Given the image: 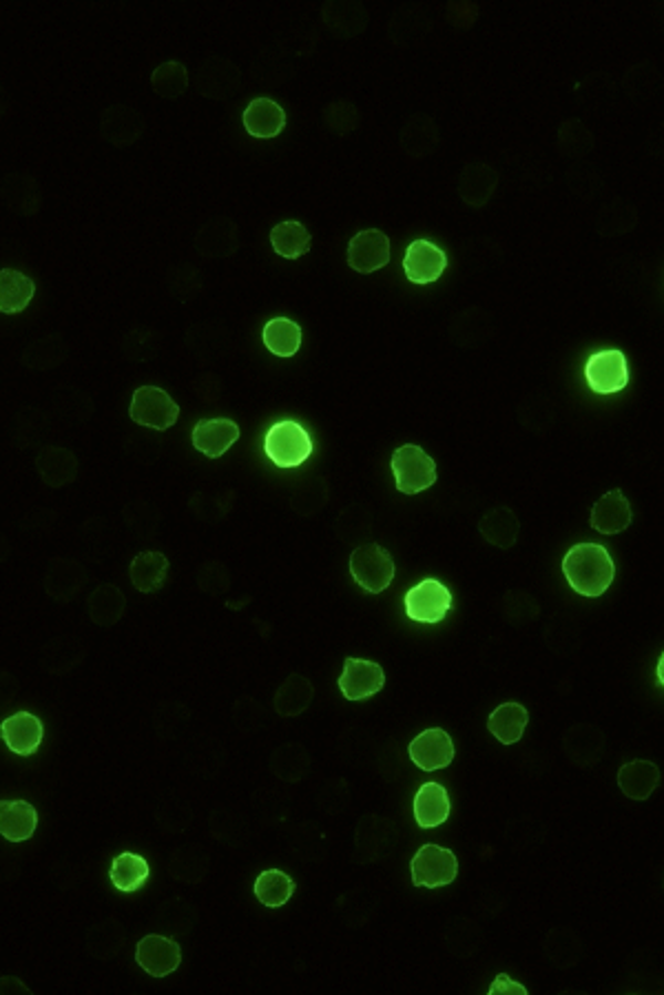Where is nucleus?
Returning <instances> with one entry per match:
<instances>
[{
  "instance_id": "obj_1",
  "label": "nucleus",
  "mask_w": 664,
  "mask_h": 995,
  "mask_svg": "<svg viewBox=\"0 0 664 995\" xmlns=\"http://www.w3.org/2000/svg\"><path fill=\"white\" fill-rule=\"evenodd\" d=\"M567 583L582 596H602L615 578V563L600 543H578L562 558Z\"/></svg>"
},
{
  "instance_id": "obj_2",
  "label": "nucleus",
  "mask_w": 664,
  "mask_h": 995,
  "mask_svg": "<svg viewBox=\"0 0 664 995\" xmlns=\"http://www.w3.org/2000/svg\"><path fill=\"white\" fill-rule=\"evenodd\" d=\"M263 452L277 468H297L312 454V439L301 423L283 419L268 428Z\"/></svg>"
},
{
  "instance_id": "obj_3",
  "label": "nucleus",
  "mask_w": 664,
  "mask_h": 995,
  "mask_svg": "<svg viewBox=\"0 0 664 995\" xmlns=\"http://www.w3.org/2000/svg\"><path fill=\"white\" fill-rule=\"evenodd\" d=\"M390 465L394 472L396 490L403 494H418L436 481V463L421 445H398L392 452Z\"/></svg>"
},
{
  "instance_id": "obj_4",
  "label": "nucleus",
  "mask_w": 664,
  "mask_h": 995,
  "mask_svg": "<svg viewBox=\"0 0 664 995\" xmlns=\"http://www.w3.org/2000/svg\"><path fill=\"white\" fill-rule=\"evenodd\" d=\"M350 574L365 592L378 594L394 578V558L378 543H363L350 554Z\"/></svg>"
},
{
  "instance_id": "obj_5",
  "label": "nucleus",
  "mask_w": 664,
  "mask_h": 995,
  "mask_svg": "<svg viewBox=\"0 0 664 995\" xmlns=\"http://www.w3.org/2000/svg\"><path fill=\"white\" fill-rule=\"evenodd\" d=\"M412 884L423 889H440L456 880L458 873V860L452 849L438 847V844H423L412 862Z\"/></svg>"
},
{
  "instance_id": "obj_6",
  "label": "nucleus",
  "mask_w": 664,
  "mask_h": 995,
  "mask_svg": "<svg viewBox=\"0 0 664 995\" xmlns=\"http://www.w3.org/2000/svg\"><path fill=\"white\" fill-rule=\"evenodd\" d=\"M128 414L137 425L153 430H168L179 417V406L157 386H139L133 392Z\"/></svg>"
},
{
  "instance_id": "obj_7",
  "label": "nucleus",
  "mask_w": 664,
  "mask_h": 995,
  "mask_svg": "<svg viewBox=\"0 0 664 995\" xmlns=\"http://www.w3.org/2000/svg\"><path fill=\"white\" fill-rule=\"evenodd\" d=\"M405 614L414 623H440L452 607V592L438 578H423L405 592Z\"/></svg>"
},
{
  "instance_id": "obj_8",
  "label": "nucleus",
  "mask_w": 664,
  "mask_h": 995,
  "mask_svg": "<svg viewBox=\"0 0 664 995\" xmlns=\"http://www.w3.org/2000/svg\"><path fill=\"white\" fill-rule=\"evenodd\" d=\"M584 379L589 388L598 394L620 392L629 383V368L624 352L615 348L593 352L584 363Z\"/></svg>"
},
{
  "instance_id": "obj_9",
  "label": "nucleus",
  "mask_w": 664,
  "mask_h": 995,
  "mask_svg": "<svg viewBox=\"0 0 664 995\" xmlns=\"http://www.w3.org/2000/svg\"><path fill=\"white\" fill-rule=\"evenodd\" d=\"M339 689L347 700H363L378 694L385 685V671L378 663L347 656L339 676Z\"/></svg>"
},
{
  "instance_id": "obj_10",
  "label": "nucleus",
  "mask_w": 664,
  "mask_h": 995,
  "mask_svg": "<svg viewBox=\"0 0 664 995\" xmlns=\"http://www.w3.org/2000/svg\"><path fill=\"white\" fill-rule=\"evenodd\" d=\"M390 257V237L378 228H365L356 233L347 244V266L356 273H374L383 268Z\"/></svg>"
},
{
  "instance_id": "obj_11",
  "label": "nucleus",
  "mask_w": 664,
  "mask_h": 995,
  "mask_svg": "<svg viewBox=\"0 0 664 995\" xmlns=\"http://www.w3.org/2000/svg\"><path fill=\"white\" fill-rule=\"evenodd\" d=\"M135 962L151 977H166L181 964V948L173 937L151 933L137 942Z\"/></svg>"
},
{
  "instance_id": "obj_12",
  "label": "nucleus",
  "mask_w": 664,
  "mask_h": 995,
  "mask_svg": "<svg viewBox=\"0 0 664 995\" xmlns=\"http://www.w3.org/2000/svg\"><path fill=\"white\" fill-rule=\"evenodd\" d=\"M447 268V255L443 248H438L429 239H414L403 257V270L405 277L412 284H432L436 281L443 270Z\"/></svg>"
},
{
  "instance_id": "obj_13",
  "label": "nucleus",
  "mask_w": 664,
  "mask_h": 995,
  "mask_svg": "<svg viewBox=\"0 0 664 995\" xmlns=\"http://www.w3.org/2000/svg\"><path fill=\"white\" fill-rule=\"evenodd\" d=\"M409 760L423 771L445 769L454 760V742L449 734L440 727H429L421 731L407 747Z\"/></svg>"
},
{
  "instance_id": "obj_14",
  "label": "nucleus",
  "mask_w": 664,
  "mask_h": 995,
  "mask_svg": "<svg viewBox=\"0 0 664 995\" xmlns=\"http://www.w3.org/2000/svg\"><path fill=\"white\" fill-rule=\"evenodd\" d=\"M0 738L9 747V751L18 756H31L38 751L44 738V725L31 711H15L0 722Z\"/></svg>"
},
{
  "instance_id": "obj_15",
  "label": "nucleus",
  "mask_w": 664,
  "mask_h": 995,
  "mask_svg": "<svg viewBox=\"0 0 664 995\" xmlns=\"http://www.w3.org/2000/svg\"><path fill=\"white\" fill-rule=\"evenodd\" d=\"M190 437L195 450H199L210 459H219L239 439V425L226 417L199 419Z\"/></svg>"
},
{
  "instance_id": "obj_16",
  "label": "nucleus",
  "mask_w": 664,
  "mask_h": 995,
  "mask_svg": "<svg viewBox=\"0 0 664 995\" xmlns=\"http://www.w3.org/2000/svg\"><path fill=\"white\" fill-rule=\"evenodd\" d=\"M631 519H633V514H631V505H629V499L624 496V492L609 490L593 503L589 523L600 534H620L622 530H626L631 525Z\"/></svg>"
},
{
  "instance_id": "obj_17",
  "label": "nucleus",
  "mask_w": 664,
  "mask_h": 995,
  "mask_svg": "<svg viewBox=\"0 0 664 995\" xmlns=\"http://www.w3.org/2000/svg\"><path fill=\"white\" fill-rule=\"evenodd\" d=\"M286 126V111L270 98H255L243 109V129L252 137H274Z\"/></svg>"
},
{
  "instance_id": "obj_18",
  "label": "nucleus",
  "mask_w": 664,
  "mask_h": 995,
  "mask_svg": "<svg viewBox=\"0 0 664 995\" xmlns=\"http://www.w3.org/2000/svg\"><path fill=\"white\" fill-rule=\"evenodd\" d=\"M449 793L440 782H425L414 796V818L423 829H434L449 818Z\"/></svg>"
},
{
  "instance_id": "obj_19",
  "label": "nucleus",
  "mask_w": 664,
  "mask_h": 995,
  "mask_svg": "<svg viewBox=\"0 0 664 995\" xmlns=\"http://www.w3.org/2000/svg\"><path fill=\"white\" fill-rule=\"evenodd\" d=\"M38 811L27 800H0V835L9 842H24L35 833Z\"/></svg>"
},
{
  "instance_id": "obj_20",
  "label": "nucleus",
  "mask_w": 664,
  "mask_h": 995,
  "mask_svg": "<svg viewBox=\"0 0 664 995\" xmlns=\"http://www.w3.org/2000/svg\"><path fill=\"white\" fill-rule=\"evenodd\" d=\"M660 784V769L651 760H631L618 771V787L631 800H646Z\"/></svg>"
},
{
  "instance_id": "obj_21",
  "label": "nucleus",
  "mask_w": 664,
  "mask_h": 995,
  "mask_svg": "<svg viewBox=\"0 0 664 995\" xmlns=\"http://www.w3.org/2000/svg\"><path fill=\"white\" fill-rule=\"evenodd\" d=\"M527 722H529V711L520 702H502L489 714L487 729L498 742L513 745L522 738Z\"/></svg>"
},
{
  "instance_id": "obj_22",
  "label": "nucleus",
  "mask_w": 664,
  "mask_h": 995,
  "mask_svg": "<svg viewBox=\"0 0 664 995\" xmlns=\"http://www.w3.org/2000/svg\"><path fill=\"white\" fill-rule=\"evenodd\" d=\"M35 295V284L29 275L15 268L0 270V312L15 315L22 312Z\"/></svg>"
},
{
  "instance_id": "obj_23",
  "label": "nucleus",
  "mask_w": 664,
  "mask_h": 995,
  "mask_svg": "<svg viewBox=\"0 0 664 995\" xmlns=\"http://www.w3.org/2000/svg\"><path fill=\"white\" fill-rule=\"evenodd\" d=\"M166 576H168V558L162 552L148 550L131 561V581L144 594L159 589Z\"/></svg>"
},
{
  "instance_id": "obj_24",
  "label": "nucleus",
  "mask_w": 664,
  "mask_h": 995,
  "mask_svg": "<svg viewBox=\"0 0 664 995\" xmlns=\"http://www.w3.org/2000/svg\"><path fill=\"white\" fill-rule=\"evenodd\" d=\"M301 326L288 317H272L266 321L261 339L274 357H292L301 346Z\"/></svg>"
},
{
  "instance_id": "obj_25",
  "label": "nucleus",
  "mask_w": 664,
  "mask_h": 995,
  "mask_svg": "<svg viewBox=\"0 0 664 995\" xmlns=\"http://www.w3.org/2000/svg\"><path fill=\"white\" fill-rule=\"evenodd\" d=\"M148 875H151L148 862L139 853H131V851L115 855L111 862V871H108L113 886L124 893L142 889V884L148 880Z\"/></svg>"
},
{
  "instance_id": "obj_26",
  "label": "nucleus",
  "mask_w": 664,
  "mask_h": 995,
  "mask_svg": "<svg viewBox=\"0 0 664 995\" xmlns=\"http://www.w3.org/2000/svg\"><path fill=\"white\" fill-rule=\"evenodd\" d=\"M294 889V880L281 869H266L255 880V895L268 909L283 906L292 897Z\"/></svg>"
},
{
  "instance_id": "obj_27",
  "label": "nucleus",
  "mask_w": 664,
  "mask_h": 995,
  "mask_svg": "<svg viewBox=\"0 0 664 995\" xmlns=\"http://www.w3.org/2000/svg\"><path fill=\"white\" fill-rule=\"evenodd\" d=\"M310 242H312V235L297 219L281 222L270 230V244H272L274 253L286 259H297V257L305 255L310 250Z\"/></svg>"
},
{
  "instance_id": "obj_28",
  "label": "nucleus",
  "mask_w": 664,
  "mask_h": 995,
  "mask_svg": "<svg viewBox=\"0 0 664 995\" xmlns=\"http://www.w3.org/2000/svg\"><path fill=\"white\" fill-rule=\"evenodd\" d=\"M478 530L491 545L507 550L518 536V519L509 507H494L478 521Z\"/></svg>"
},
{
  "instance_id": "obj_29",
  "label": "nucleus",
  "mask_w": 664,
  "mask_h": 995,
  "mask_svg": "<svg viewBox=\"0 0 664 995\" xmlns=\"http://www.w3.org/2000/svg\"><path fill=\"white\" fill-rule=\"evenodd\" d=\"M314 694V687L308 678L292 674L277 691L274 696V707L281 716H297L301 711H305V707L310 705Z\"/></svg>"
},
{
  "instance_id": "obj_30",
  "label": "nucleus",
  "mask_w": 664,
  "mask_h": 995,
  "mask_svg": "<svg viewBox=\"0 0 664 995\" xmlns=\"http://www.w3.org/2000/svg\"><path fill=\"white\" fill-rule=\"evenodd\" d=\"M186 84H188L186 69L177 62H166V64L157 66L153 73V86L159 95H166V98L179 95V93H184Z\"/></svg>"
},
{
  "instance_id": "obj_31",
  "label": "nucleus",
  "mask_w": 664,
  "mask_h": 995,
  "mask_svg": "<svg viewBox=\"0 0 664 995\" xmlns=\"http://www.w3.org/2000/svg\"><path fill=\"white\" fill-rule=\"evenodd\" d=\"M513 991H518V993H527V988L522 986V984H518V982H513L509 975H505V973H500L494 982H491V986H489V995H496V993H513Z\"/></svg>"
}]
</instances>
